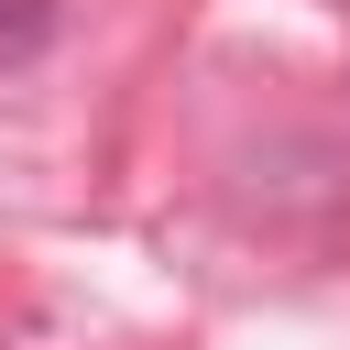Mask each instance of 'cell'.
<instances>
[{"label":"cell","instance_id":"cell-1","mask_svg":"<svg viewBox=\"0 0 350 350\" xmlns=\"http://www.w3.org/2000/svg\"><path fill=\"white\" fill-rule=\"evenodd\" d=\"M44 44H55V0H0V77L33 66Z\"/></svg>","mask_w":350,"mask_h":350}]
</instances>
